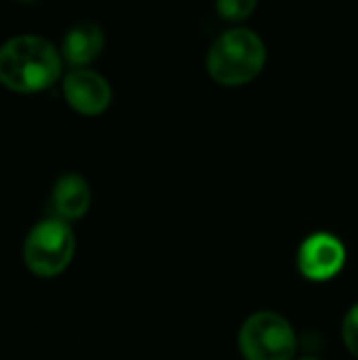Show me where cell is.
<instances>
[{
	"label": "cell",
	"mask_w": 358,
	"mask_h": 360,
	"mask_svg": "<svg viewBox=\"0 0 358 360\" xmlns=\"http://www.w3.org/2000/svg\"><path fill=\"white\" fill-rule=\"evenodd\" d=\"M63 55L46 38L19 34L0 46V84L13 93H40L61 78Z\"/></svg>",
	"instance_id": "cell-1"
},
{
	"label": "cell",
	"mask_w": 358,
	"mask_h": 360,
	"mask_svg": "<svg viewBox=\"0 0 358 360\" xmlns=\"http://www.w3.org/2000/svg\"><path fill=\"white\" fill-rule=\"evenodd\" d=\"M268 61L264 38L245 25L222 32L207 51V72L211 80L226 89H238L253 82Z\"/></svg>",
	"instance_id": "cell-2"
},
{
	"label": "cell",
	"mask_w": 358,
	"mask_h": 360,
	"mask_svg": "<svg viewBox=\"0 0 358 360\" xmlns=\"http://www.w3.org/2000/svg\"><path fill=\"white\" fill-rule=\"evenodd\" d=\"M76 253V236L68 221L49 217L38 221L23 240V264L40 278H53L68 270Z\"/></svg>",
	"instance_id": "cell-3"
},
{
	"label": "cell",
	"mask_w": 358,
	"mask_h": 360,
	"mask_svg": "<svg viewBox=\"0 0 358 360\" xmlns=\"http://www.w3.org/2000/svg\"><path fill=\"white\" fill-rule=\"evenodd\" d=\"M238 350L245 360H295L298 335L283 314L260 310L241 325Z\"/></svg>",
	"instance_id": "cell-4"
},
{
	"label": "cell",
	"mask_w": 358,
	"mask_h": 360,
	"mask_svg": "<svg viewBox=\"0 0 358 360\" xmlns=\"http://www.w3.org/2000/svg\"><path fill=\"white\" fill-rule=\"evenodd\" d=\"M348 253L342 243L331 232H312L306 236L298 249V270L306 281L327 283L333 281L346 266Z\"/></svg>",
	"instance_id": "cell-5"
},
{
	"label": "cell",
	"mask_w": 358,
	"mask_h": 360,
	"mask_svg": "<svg viewBox=\"0 0 358 360\" xmlns=\"http://www.w3.org/2000/svg\"><path fill=\"white\" fill-rule=\"evenodd\" d=\"M68 105L82 116H99L112 103V86L106 76L91 68H74L61 82Z\"/></svg>",
	"instance_id": "cell-6"
},
{
	"label": "cell",
	"mask_w": 358,
	"mask_h": 360,
	"mask_svg": "<svg viewBox=\"0 0 358 360\" xmlns=\"http://www.w3.org/2000/svg\"><path fill=\"white\" fill-rule=\"evenodd\" d=\"M91 207V186L78 173L61 175L51 192V209L53 217L63 221H74L87 215Z\"/></svg>",
	"instance_id": "cell-7"
},
{
	"label": "cell",
	"mask_w": 358,
	"mask_h": 360,
	"mask_svg": "<svg viewBox=\"0 0 358 360\" xmlns=\"http://www.w3.org/2000/svg\"><path fill=\"white\" fill-rule=\"evenodd\" d=\"M106 49V32L93 21H82L72 25L61 42L63 61L72 68H87L93 63Z\"/></svg>",
	"instance_id": "cell-8"
},
{
	"label": "cell",
	"mask_w": 358,
	"mask_h": 360,
	"mask_svg": "<svg viewBox=\"0 0 358 360\" xmlns=\"http://www.w3.org/2000/svg\"><path fill=\"white\" fill-rule=\"evenodd\" d=\"M257 2L260 0H215V11L224 21L241 25L255 13Z\"/></svg>",
	"instance_id": "cell-9"
},
{
	"label": "cell",
	"mask_w": 358,
	"mask_h": 360,
	"mask_svg": "<svg viewBox=\"0 0 358 360\" xmlns=\"http://www.w3.org/2000/svg\"><path fill=\"white\" fill-rule=\"evenodd\" d=\"M342 338H344V344H346L348 352L358 360V304H354L344 316Z\"/></svg>",
	"instance_id": "cell-10"
},
{
	"label": "cell",
	"mask_w": 358,
	"mask_h": 360,
	"mask_svg": "<svg viewBox=\"0 0 358 360\" xmlns=\"http://www.w3.org/2000/svg\"><path fill=\"white\" fill-rule=\"evenodd\" d=\"M19 2H23V4H34V2H38V0H19Z\"/></svg>",
	"instance_id": "cell-11"
},
{
	"label": "cell",
	"mask_w": 358,
	"mask_h": 360,
	"mask_svg": "<svg viewBox=\"0 0 358 360\" xmlns=\"http://www.w3.org/2000/svg\"><path fill=\"white\" fill-rule=\"evenodd\" d=\"M298 360H319V359H314V356H304V359H298Z\"/></svg>",
	"instance_id": "cell-12"
}]
</instances>
